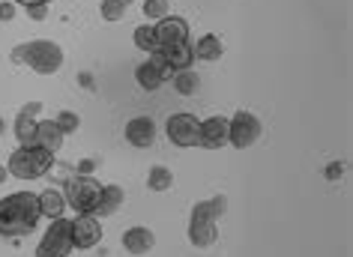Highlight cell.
<instances>
[{
    "label": "cell",
    "instance_id": "cell-1",
    "mask_svg": "<svg viewBox=\"0 0 353 257\" xmlns=\"http://www.w3.org/2000/svg\"><path fill=\"white\" fill-rule=\"evenodd\" d=\"M42 218L39 198L33 192H12L0 198V236H28Z\"/></svg>",
    "mask_w": 353,
    "mask_h": 257
},
{
    "label": "cell",
    "instance_id": "cell-2",
    "mask_svg": "<svg viewBox=\"0 0 353 257\" xmlns=\"http://www.w3.org/2000/svg\"><path fill=\"white\" fill-rule=\"evenodd\" d=\"M12 63L30 66L39 75H57L63 69V48L51 39H33L12 48Z\"/></svg>",
    "mask_w": 353,
    "mask_h": 257
},
{
    "label": "cell",
    "instance_id": "cell-3",
    "mask_svg": "<svg viewBox=\"0 0 353 257\" xmlns=\"http://www.w3.org/2000/svg\"><path fill=\"white\" fill-rule=\"evenodd\" d=\"M51 165H54V153H48V150H42L37 144H28V147H19L10 156L6 171L15 180H39V176H46L51 171Z\"/></svg>",
    "mask_w": 353,
    "mask_h": 257
},
{
    "label": "cell",
    "instance_id": "cell-4",
    "mask_svg": "<svg viewBox=\"0 0 353 257\" xmlns=\"http://www.w3.org/2000/svg\"><path fill=\"white\" fill-rule=\"evenodd\" d=\"M66 207L75 209V216H93L96 207H99V198H102V183L96 176H72L66 183Z\"/></svg>",
    "mask_w": 353,
    "mask_h": 257
},
{
    "label": "cell",
    "instance_id": "cell-5",
    "mask_svg": "<svg viewBox=\"0 0 353 257\" xmlns=\"http://www.w3.org/2000/svg\"><path fill=\"white\" fill-rule=\"evenodd\" d=\"M72 254V221L69 218H51L46 236L37 245V257H69Z\"/></svg>",
    "mask_w": 353,
    "mask_h": 257
},
{
    "label": "cell",
    "instance_id": "cell-6",
    "mask_svg": "<svg viewBox=\"0 0 353 257\" xmlns=\"http://www.w3.org/2000/svg\"><path fill=\"white\" fill-rule=\"evenodd\" d=\"M261 135H263V123L252 111H236L228 120V144L236 150H249L252 144H258Z\"/></svg>",
    "mask_w": 353,
    "mask_h": 257
},
{
    "label": "cell",
    "instance_id": "cell-7",
    "mask_svg": "<svg viewBox=\"0 0 353 257\" xmlns=\"http://www.w3.org/2000/svg\"><path fill=\"white\" fill-rule=\"evenodd\" d=\"M198 132H201V120L195 117V114L183 111V114H171L165 123V135L168 141H171L174 147H198Z\"/></svg>",
    "mask_w": 353,
    "mask_h": 257
},
{
    "label": "cell",
    "instance_id": "cell-8",
    "mask_svg": "<svg viewBox=\"0 0 353 257\" xmlns=\"http://www.w3.org/2000/svg\"><path fill=\"white\" fill-rule=\"evenodd\" d=\"M102 225L96 216H75L72 218V248L75 251H90L102 243Z\"/></svg>",
    "mask_w": 353,
    "mask_h": 257
},
{
    "label": "cell",
    "instance_id": "cell-9",
    "mask_svg": "<svg viewBox=\"0 0 353 257\" xmlns=\"http://www.w3.org/2000/svg\"><path fill=\"white\" fill-rule=\"evenodd\" d=\"M153 30H156L159 51H165V48L176 45V42H186L189 39V21L186 19H176V15H168V19L156 21Z\"/></svg>",
    "mask_w": 353,
    "mask_h": 257
},
{
    "label": "cell",
    "instance_id": "cell-10",
    "mask_svg": "<svg viewBox=\"0 0 353 257\" xmlns=\"http://www.w3.org/2000/svg\"><path fill=\"white\" fill-rule=\"evenodd\" d=\"M198 147L207 150H222L228 147V117H207L201 120V132H198Z\"/></svg>",
    "mask_w": 353,
    "mask_h": 257
},
{
    "label": "cell",
    "instance_id": "cell-11",
    "mask_svg": "<svg viewBox=\"0 0 353 257\" xmlns=\"http://www.w3.org/2000/svg\"><path fill=\"white\" fill-rule=\"evenodd\" d=\"M123 135L135 150H147L156 144V123L150 117H132L126 123V129H123Z\"/></svg>",
    "mask_w": 353,
    "mask_h": 257
},
{
    "label": "cell",
    "instance_id": "cell-12",
    "mask_svg": "<svg viewBox=\"0 0 353 257\" xmlns=\"http://www.w3.org/2000/svg\"><path fill=\"white\" fill-rule=\"evenodd\" d=\"M123 248H126L129 254H135V257L150 254L156 248V234L150 227H144V225H135V227H129L126 234H123Z\"/></svg>",
    "mask_w": 353,
    "mask_h": 257
},
{
    "label": "cell",
    "instance_id": "cell-13",
    "mask_svg": "<svg viewBox=\"0 0 353 257\" xmlns=\"http://www.w3.org/2000/svg\"><path fill=\"white\" fill-rule=\"evenodd\" d=\"M228 209V198L225 194H216V198H207L192 207V216L189 221H207V225H219V218L225 216Z\"/></svg>",
    "mask_w": 353,
    "mask_h": 257
},
{
    "label": "cell",
    "instance_id": "cell-14",
    "mask_svg": "<svg viewBox=\"0 0 353 257\" xmlns=\"http://www.w3.org/2000/svg\"><path fill=\"white\" fill-rule=\"evenodd\" d=\"M63 132L57 129L54 120H39L37 123V138H33V144L48 150V153H60V147H63Z\"/></svg>",
    "mask_w": 353,
    "mask_h": 257
},
{
    "label": "cell",
    "instance_id": "cell-15",
    "mask_svg": "<svg viewBox=\"0 0 353 257\" xmlns=\"http://www.w3.org/2000/svg\"><path fill=\"white\" fill-rule=\"evenodd\" d=\"M123 203H126V192H123V185H117V183L102 185V198H99V207H96L93 216L96 218H108L123 207Z\"/></svg>",
    "mask_w": 353,
    "mask_h": 257
},
{
    "label": "cell",
    "instance_id": "cell-16",
    "mask_svg": "<svg viewBox=\"0 0 353 257\" xmlns=\"http://www.w3.org/2000/svg\"><path fill=\"white\" fill-rule=\"evenodd\" d=\"M165 60H168V66L174 69V72H180V69H192V63H195V51H192V39L186 42H176V45L171 48H165V51H159Z\"/></svg>",
    "mask_w": 353,
    "mask_h": 257
},
{
    "label": "cell",
    "instance_id": "cell-17",
    "mask_svg": "<svg viewBox=\"0 0 353 257\" xmlns=\"http://www.w3.org/2000/svg\"><path fill=\"white\" fill-rule=\"evenodd\" d=\"M39 198V212H42V218H60L63 212L69 209L66 207V198H63V192H57V189H46V192H39L37 194Z\"/></svg>",
    "mask_w": 353,
    "mask_h": 257
},
{
    "label": "cell",
    "instance_id": "cell-18",
    "mask_svg": "<svg viewBox=\"0 0 353 257\" xmlns=\"http://www.w3.org/2000/svg\"><path fill=\"white\" fill-rule=\"evenodd\" d=\"M186 234L195 248H213L219 243V225H207V221H189Z\"/></svg>",
    "mask_w": 353,
    "mask_h": 257
},
{
    "label": "cell",
    "instance_id": "cell-19",
    "mask_svg": "<svg viewBox=\"0 0 353 257\" xmlns=\"http://www.w3.org/2000/svg\"><path fill=\"white\" fill-rule=\"evenodd\" d=\"M192 51H195L198 60H207V63H213V60H219L225 54V45L222 39L216 37V33H204V37H198V42L192 45Z\"/></svg>",
    "mask_w": 353,
    "mask_h": 257
},
{
    "label": "cell",
    "instance_id": "cell-20",
    "mask_svg": "<svg viewBox=\"0 0 353 257\" xmlns=\"http://www.w3.org/2000/svg\"><path fill=\"white\" fill-rule=\"evenodd\" d=\"M135 81H138V87H141V90H147V93H156L159 87H162V84L168 81V78H165V75L159 72V69H156V66H153V63H150V60H147V63H141V66L135 69Z\"/></svg>",
    "mask_w": 353,
    "mask_h": 257
},
{
    "label": "cell",
    "instance_id": "cell-21",
    "mask_svg": "<svg viewBox=\"0 0 353 257\" xmlns=\"http://www.w3.org/2000/svg\"><path fill=\"white\" fill-rule=\"evenodd\" d=\"M171 185H174V174H171V167H165V165H153L147 171V189L150 192H171Z\"/></svg>",
    "mask_w": 353,
    "mask_h": 257
},
{
    "label": "cell",
    "instance_id": "cell-22",
    "mask_svg": "<svg viewBox=\"0 0 353 257\" xmlns=\"http://www.w3.org/2000/svg\"><path fill=\"white\" fill-rule=\"evenodd\" d=\"M171 81H174V90L180 96H195L198 87H201V78H198L195 69H180V72L171 75Z\"/></svg>",
    "mask_w": 353,
    "mask_h": 257
},
{
    "label": "cell",
    "instance_id": "cell-23",
    "mask_svg": "<svg viewBox=\"0 0 353 257\" xmlns=\"http://www.w3.org/2000/svg\"><path fill=\"white\" fill-rule=\"evenodd\" d=\"M37 117H28V114L19 111V117H15V138H19V147H28L33 144V138H37Z\"/></svg>",
    "mask_w": 353,
    "mask_h": 257
},
{
    "label": "cell",
    "instance_id": "cell-24",
    "mask_svg": "<svg viewBox=\"0 0 353 257\" xmlns=\"http://www.w3.org/2000/svg\"><path fill=\"white\" fill-rule=\"evenodd\" d=\"M135 48L144 51V54H156L159 51V42H156V30L153 24H141V28H135Z\"/></svg>",
    "mask_w": 353,
    "mask_h": 257
},
{
    "label": "cell",
    "instance_id": "cell-25",
    "mask_svg": "<svg viewBox=\"0 0 353 257\" xmlns=\"http://www.w3.org/2000/svg\"><path fill=\"white\" fill-rule=\"evenodd\" d=\"M141 12L147 21H162L171 15V6H168V0H141Z\"/></svg>",
    "mask_w": 353,
    "mask_h": 257
},
{
    "label": "cell",
    "instance_id": "cell-26",
    "mask_svg": "<svg viewBox=\"0 0 353 257\" xmlns=\"http://www.w3.org/2000/svg\"><path fill=\"white\" fill-rule=\"evenodd\" d=\"M126 10H129V6L123 3V0H102V3H99V15H102V19L108 21V24L126 19Z\"/></svg>",
    "mask_w": 353,
    "mask_h": 257
},
{
    "label": "cell",
    "instance_id": "cell-27",
    "mask_svg": "<svg viewBox=\"0 0 353 257\" xmlns=\"http://www.w3.org/2000/svg\"><path fill=\"white\" fill-rule=\"evenodd\" d=\"M54 123H57V129L63 132V135H75V132L81 129V117H78L75 111H60L54 117Z\"/></svg>",
    "mask_w": 353,
    "mask_h": 257
},
{
    "label": "cell",
    "instance_id": "cell-28",
    "mask_svg": "<svg viewBox=\"0 0 353 257\" xmlns=\"http://www.w3.org/2000/svg\"><path fill=\"white\" fill-rule=\"evenodd\" d=\"M15 15H19V6H15L12 0H3V3H0V21H12Z\"/></svg>",
    "mask_w": 353,
    "mask_h": 257
},
{
    "label": "cell",
    "instance_id": "cell-29",
    "mask_svg": "<svg viewBox=\"0 0 353 257\" xmlns=\"http://www.w3.org/2000/svg\"><path fill=\"white\" fill-rule=\"evenodd\" d=\"M24 10H28V15L33 21H46L48 19V6H24Z\"/></svg>",
    "mask_w": 353,
    "mask_h": 257
},
{
    "label": "cell",
    "instance_id": "cell-30",
    "mask_svg": "<svg viewBox=\"0 0 353 257\" xmlns=\"http://www.w3.org/2000/svg\"><path fill=\"white\" fill-rule=\"evenodd\" d=\"M341 174H344L341 162H330V165H326V180H341Z\"/></svg>",
    "mask_w": 353,
    "mask_h": 257
},
{
    "label": "cell",
    "instance_id": "cell-31",
    "mask_svg": "<svg viewBox=\"0 0 353 257\" xmlns=\"http://www.w3.org/2000/svg\"><path fill=\"white\" fill-rule=\"evenodd\" d=\"M93 171H96L93 158H84V162H78V174H81V176H93Z\"/></svg>",
    "mask_w": 353,
    "mask_h": 257
},
{
    "label": "cell",
    "instance_id": "cell-32",
    "mask_svg": "<svg viewBox=\"0 0 353 257\" xmlns=\"http://www.w3.org/2000/svg\"><path fill=\"white\" fill-rule=\"evenodd\" d=\"M39 111H42V102H28L21 108V114H28V117H39Z\"/></svg>",
    "mask_w": 353,
    "mask_h": 257
},
{
    "label": "cell",
    "instance_id": "cell-33",
    "mask_svg": "<svg viewBox=\"0 0 353 257\" xmlns=\"http://www.w3.org/2000/svg\"><path fill=\"white\" fill-rule=\"evenodd\" d=\"M15 6H48V3H54V0H12Z\"/></svg>",
    "mask_w": 353,
    "mask_h": 257
},
{
    "label": "cell",
    "instance_id": "cell-34",
    "mask_svg": "<svg viewBox=\"0 0 353 257\" xmlns=\"http://www.w3.org/2000/svg\"><path fill=\"white\" fill-rule=\"evenodd\" d=\"M78 81H81L84 90H96V84H93V75H90V72H81V75H78Z\"/></svg>",
    "mask_w": 353,
    "mask_h": 257
},
{
    "label": "cell",
    "instance_id": "cell-35",
    "mask_svg": "<svg viewBox=\"0 0 353 257\" xmlns=\"http://www.w3.org/2000/svg\"><path fill=\"white\" fill-rule=\"evenodd\" d=\"M10 180V171H6V165H0V183Z\"/></svg>",
    "mask_w": 353,
    "mask_h": 257
},
{
    "label": "cell",
    "instance_id": "cell-36",
    "mask_svg": "<svg viewBox=\"0 0 353 257\" xmlns=\"http://www.w3.org/2000/svg\"><path fill=\"white\" fill-rule=\"evenodd\" d=\"M3 129H6V123H3V117H0V138H3Z\"/></svg>",
    "mask_w": 353,
    "mask_h": 257
},
{
    "label": "cell",
    "instance_id": "cell-37",
    "mask_svg": "<svg viewBox=\"0 0 353 257\" xmlns=\"http://www.w3.org/2000/svg\"><path fill=\"white\" fill-rule=\"evenodd\" d=\"M123 3H126V6H129V3H132V0H123Z\"/></svg>",
    "mask_w": 353,
    "mask_h": 257
}]
</instances>
